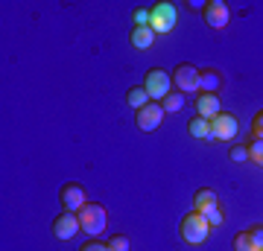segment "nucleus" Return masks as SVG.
Segmentation results:
<instances>
[{"label": "nucleus", "instance_id": "f257e3e1", "mask_svg": "<svg viewBox=\"0 0 263 251\" xmlns=\"http://www.w3.org/2000/svg\"><path fill=\"white\" fill-rule=\"evenodd\" d=\"M193 210H199V214L205 216L208 222H211V228H219V225L226 222L219 196H216V190H211V187H199L196 193H193Z\"/></svg>", "mask_w": 263, "mask_h": 251}, {"label": "nucleus", "instance_id": "f03ea898", "mask_svg": "<svg viewBox=\"0 0 263 251\" xmlns=\"http://www.w3.org/2000/svg\"><path fill=\"white\" fill-rule=\"evenodd\" d=\"M179 234L187 245H202V242L211 237V222H208L199 210H190V214H184V219H181Z\"/></svg>", "mask_w": 263, "mask_h": 251}, {"label": "nucleus", "instance_id": "7ed1b4c3", "mask_svg": "<svg viewBox=\"0 0 263 251\" xmlns=\"http://www.w3.org/2000/svg\"><path fill=\"white\" fill-rule=\"evenodd\" d=\"M79 216V225H82V231H88L91 237H100V234L108 228V214H105V207L100 202H88L76 210Z\"/></svg>", "mask_w": 263, "mask_h": 251}, {"label": "nucleus", "instance_id": "20e7f679", "mask_svg": "<svg viewBox=\"0 0 263 251\" xmlns=\"http://www.w3.org/2000/svg\"><path fill=\"white\" fill-rule=\"evenodd\" d=\"M143 88H146L152 103H161V100L173 91V76H170L167 70H161V67H152V70H146V76H143Z\"/></svg>", "mask_w": 263, "mask_h": 251}, {"label": "nucleus", "instance_id": "39448f33", "mask_svg": "<svg viewBox=\"0 0 263 251\" xmlns=\"http://www.w3.org/2000/svg\"><path fill=\"white\" fill-rule=\"evenodd\" d=\"M176 24H179V9H176L170 0H158V3L152 6V21H149V27L155 29V35H158V32H173Z\"/></svg>", "mask_w": 263, "mask_h": 251}, {"label": "nucleus", "instance_id": "423d86ee", "mask_svg": "<svg viewBox=\"0 0 263 251\" xmlns=\"http://www.w3.org/2000/svg\"><path fill=\"white\" fill-rule=\"evenodd\" d=\"M173 88L181 93H199V67H193L190 62H181V65H176V70H173Z\"/></svg>", "mask_w": 263, "mask_h": 251}, {"label": "nucleus", "instance_id": "0eeeda50", "mask_svg": "<svg viewBox=\"0 0 263 251\" xmlns=\"http://www.w3.org/2000/svg\"><path fill=\"white\" fill-rule=\"evenodd\" d=\"M50 231H53V237L56 240H73L76 231H82V225H79V216L73 214V210H65V214H59L56 219H53V225H50Z\"/></svg>", "mask_w": 263, "mask_h": 251}, {"label": "nucleus", "instance_id": "6e6552de", "mask_svg": "<svg viewBox=\"0 0 263 251\" xmlns=\"http://www.w3.org/2000/svg\"><path fill=\"white\" fill-rule=\"evenodd\" d=\"M59 202H62V207L65 210H79L82 205H88V196H85V187L79 184V181H65L62 184V190H59Z\"/></svg>", "mask_w": 263, "mask_h": 251}, {"label": "nucleus", "instance_id": "1a4fd4ad", "mask_svg": "<svg viewBox=\"0 0 263 251\" xmlns=\"http://www.w3.org/2000/svg\"><path fill=\"white\" fill-rule=\"evenodd\" d=\"M237 117L234 114H228V111H219L211 120V140H231L237 138Z\"/></svg>", "mask_w": 263, "mask_h": 251}, {"label": "nucleus", "instance_id": "9d476101", "mask_svg": "<svg viewBox=\"0 0 263 251\" xmlns=\"http://www.w3.org/2000/svg\"><path fill=\"white\" fill-rule=\"evenodd\" d=\"M202 18H205V24L211 29H226L231 15H228V6L222 0H208L205 6H202Z\"/></svg>", "mask_w": 263, "mask_h": 251}, {"label": "nucleus", "instance_id": "9b49d317", "mask_svg": "<svg viewBox=\"0 0 263 251\" xmlns=\"http://www.w3.org/2000/svg\"><path fill=\"white\" fill-rule=\"evenodd\" d=\"M161 120H164V108H161V103H146L141 111H135V123H138V129L141 131L158 129Z\"/></svg>", "mask_w": 263, "mask_h": 251}, {"label": "nucleus", "instance_id": "f8f14e48", "mask_svg": "<svg viewBox=\"0 0 263 251\" xmlns=\"http://www.w3.org/2000/svg\"><path fill=\"white\" fill-rule=\"evenodd\" d=\"M219 111H222L219 93H196V114H199V117H205V120H214Z\"/></svg>", "mask_w": 263, "mask_h": 251}, {"label": "nucleus", "instance_id": "ddd939ff", "mask_svg": "<svg viewBox=\"0 0 263 251\" xmlns=\"http://www.w3.org/2000/svg\"><path fill=\"white\" fill-rule=\"evenodd\" d=\"M222 88V73L216 67H202L199 70V93H219Z\"/></svg>", "mask_w": 263, "mask_h": 251}, {"label": "nucleus", "instance_id": "4468645a", "mask_svg": "<svg viewBox=\"0 0 263 251\" xmlns=\"http://www.w3.org/2000/svg\"><path fill=\"white\" fill-rule=\"evenodd\" d=\"M132 47H138V50H149L155 44V29L152 27H135L132 29Z\"/></svg>", "mask_w": 263, "mask_h": 251}, {"label": "nucleus", "instance_id": "2eb2a0df", "mask_svg": "<svg viewBox=\"0 0 263 251\" xmlns=\"http://www.w3.org/2000/svg\"><path fill=\"white\" fill-rule=\"evenodd\" d=\"M146 103H152V100H149V93H146V88H143V85H135V88H129V93H126V105H129V108L141 111Z\"/></svg>", "mask_w": 263, "mask_h": 251}, {"label": "nucleus", "instance_id": "dca6fc26", "mask_svg": "<svg viewBox=\"0 0 263 251\" xmlns=\"http://www.w3.org/2000/svg\"><path fill=\"white\" fill-rule=\"evenodd\" d=\"M161 108H164V114H179L181 108H184V93L173 88V91L161 100Z\"/></svg>", "mask_w": 263, "mask_h": 251}, {"label": "nucleus", "instance_id": "f3484780", "mask_svg": "<svg viewBox=\"0 0 263 251\" xmlns=\"http://www.w3.org/2000/svg\"><path fill=\"white\" fill-rule=\"evenodd\" d=\"M187 134L190 138H205V140H211V120H205V117H193V120L187 123Z\"/></svg>", "mask_w": 263, "mask_h": 251}, {"label": "nucleus", "instance_id": "a211bd4d", "mask_svg": "<svg viewBox=\"0 0 263 251\" xmlns=\"http://www.w3.org/2000/svg\"><path fill=\"white\" fill-rule=\"evenodd\" d=\"M231 245H234V251H263V245H257L249 231L234 234V242H231Z\"/></svg>", "mask_w": 263, "mask_h": 251}, {"label": "nucleus", "instance_id": "6ab92c4d", "mask_svg": "<svg viewBox=\"0 0 263 251\" xmlns=\"http://www.w3.org/2000/svg\"><path fill=\"white\" fill-rule=\"evenodd\" d=\"M246 146H249V161H254L257 167H263V140L252 138Z\"/></svg>", "mask_w": 263, "mask_h": 251}, {"label": "nucleus", "instance_id": "aec40b11", "mask_svg": "<svg viewBox=\"0 0 263 251\" xmlns=\"http://www.w3.org/2000/svg\"><path fill=\"white\" fill-rule=\"evenodd\" d=\"M108 248H111V251H129L132 242H129V237H126V234H114L111 240H108Z\"/></svg>", "mask_w": 263, "mask_h": 251}, {"label": "nucleus", "instance_id": "412c9836", "mask_svg": "<svg viewBox=\"0 0 263 251\" xmlns=\"http://www.w3.org/2000/svg\"><path fill=\"white\" fill-rule=\"evenodd\" d=\"M132 18H135V27H149V21H152V9H135V15H132Z\"/></svg>", "mask_w": 263, "mask_h": 251}, {"label": "nucleus", "instance_id": "4be33fe9", "mask_svg": "<svg viewBox=\"0 0 263 251\" xmlns=\"http://www.w3.org/2000/svg\"><path fill=\"white\" fill-rule=\"evenodd\" d=\"M231 161H237V164H246V161H249V146H246V143H237V146H231Z\"/></svg>", "mask_w": 263, "mask_h": 251}, {"label": "nucleus", "instance_id": "5701e85b", "mask_svg": "<svg viewBox=\"0 0 263 251\" xmlns=\"http://www.w3.org/2000/svg\"><path fill=\"white\" fill-rule=\"evenodd\" d=\"M252 134H254L257 140H263V108L252 117Z\"/></svg>", "mask_w": 263, "mask_h": 251}, {"label": "nucleus", "instance_id": "b1692460", "mask_svg": "<svg viewBox=\"0 0 263 251\" xmlns=\"http://www.w3.org/2000/svg\"><path fill=\"white\" fill-rule=\"evenodd\" d=\"M79 251H111V248H108V242H100V240L94 237V240L82 242V248H79Z\"/></svg>", "mask_w": 263, "mask_h": 251}, {"label": "nucleus", "instance_id": "393cba45", "mask_svg": "<svg viewBox=\"0 0 263 251\" xmlns=\"http://www.w3.org/2000/svg\"><path fill=\"white\" fill-rule=\"evenodd\" d=\"M249 234H252V240L257 242V245H263V225H252Z\"/></svg>", "mask_w": 263, "mask_h": 251}]
</instances>
